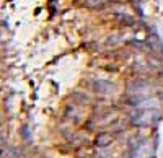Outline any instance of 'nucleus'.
<instances>
[{
	"mask_svg": "<svg viewBox=\"0 0 163 158\" xmlns=\"http://www.w3.org/2000/svg\"><path fill=\"white\" fill-rule=\"evenodd\" d=\"M96 91H101V93H109V91H113V85L108 83V82H96Z\"/></svg>",
	"mask_w": 163,
	"mask_h": 158,
	"instance_id": "obj_3",
	"label": "nucleus"
},
{
	"mask_svg": "<svg viewBox=\"0 0 163 158\" xmlns=\"http://www.w3.org/2000/svg\"><path fill=\"white\" fill-rule=\"evenodd\" d=\"M111 142H113V135H111L109 132H101V134H98L96 139H95L96 147H108Z\"/></svg>",
	"mask_w": 163,
	"mask_h": 158,
	"instance_id": "obj_2",
	"label": "nucleus"
},
{
	"mask_svg": "<svg viewBox=\"0 0 163 158\" xmlns=\"http://www.w3.org/2000/svg\"><path fill=\"white\" fill-rule=\"evenodd\" d=\"M132 121H134V124H137V126H148L153 121V112H152L150 109H140V111H137L136 114L132 116Z\"/></svg>",
	"mask_w": 163,
	"mask_h": 158,
	"instance_id": "obj_1",
	"label": "nucleus"
},
{
	"mask_svg": "<svg viewBox=\"0 0 163 158\" xmlns=\"http://www.w3.org/2000/svg\"><path fill=\"white\" fill-rule=\"evenodd\" d=\"M86 5L93 7V8H101L105 5V0H86Z\"/></svg>",
	"mask_w": 163,
	"mask_h": 158,
	"instance_id": "obj_4",
	"label": "nucleus"
}]
</instances>
